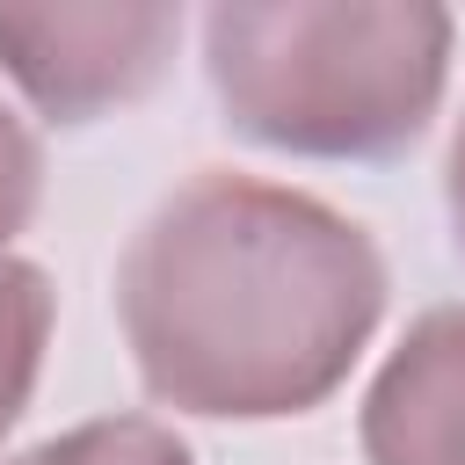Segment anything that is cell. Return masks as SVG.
I'll return each mask as SVG.
<instances>
[{"label":"cell","mask_w":465,"mask_h":465,"mask_svg":"<svg viewBox=\"0 0 465 465\" xmlns=\"http://www.w3.org/2000/svg\"><path fill=\"white\" fill-rule=\"evenodd\" d=\"M116 334L153 407L196 421H298L363 363L392 269L341 203L196 167L116 254Z\"/></svg>","instance_id":"6da1fadb"},{"label":"cell","mask_w":465,"mask_h":465,"mask_svg":"<svg viewBox=\"0 0 465 465\" xmlns=\"http://www.w3.org/2000/svg\"><path fill=\"white\" fill-rule=\"evenodd\" d=\"M458 22L429 0H218L196 15L232 138L283 160L385 167L429 138Z\"/></svg>","instance_id":"7a4b0ae2"},{"label":"cell","mask_w":465,"mask_h":465,"mask_svg":"<svg viewBox=\"0 0 465 465\" xmlns=\"http://www.w3.org/2000/svg\"><path fill=\"white\" fill-rule=\"evenodd\" d=\"M182 7L160 0H102V7H0V80L29 102L36 124L80 131L131 102H145L174 51Z\"/></svg>","instance_id":"3957f363"},{"label":"cell","mask_w":465,"mask_h":465,"mask_svg":"<svg viewBox=\"0 0 465 465\" xmlns=\"http://www.w3.org/2000/svg\"><path fill=\"white\" fill-rule=\"evenodd\" d=\"M363 465H465V298L421 305L356 407Z\"/></svg>","instance_id":"277c9868"},{"label":"cell","mask_w":465,"mask_h":465,"mask_svg":"<svg viewBox=\"0 0 465 465\" xmlns=\"http://www.w3.org/2000/svg\"><path fill=\"white\" fill-rule=\"evenodd\" d=\"M51 327H58V283L44 262L29 254H0V443L15 436V421L36 400L44 356H51Z\"/></svg>","instance_id":"5b68a950"},{"label":"cell","mask_w":465,"mask_h":465,"mask_svg":"<svg viewBox=\"0 0 465 465\" xmlns=\"http://www.w3.org/2000/svg\"><path fill=\"white\" fill-rule=\"evenodd\" d=\"M0 465H196V450L160 414H94V421H73Z\"/></svg>","instance_id":"8992f818"},{"label":"cell","mask_w":465,"mask_h":465,"mask_svg":"<svg viewBox=\"0 0 465 465\" xmlns=\"http://www.w3.org/2000/svg\"><path fill=\"white\" fill-rule=\"evenodd\" d=\"M36 203H44V138L0 94V254H15V240L36 225Z\"/></svg>","instance_id":"52a82bcc"},{"label":"cell","mask_w":465,"mask_h":465,"mask_svg":"<svg viewBox=\"0 0 465 465\" xmlns=\"http://www.w3.org/2000/svg\"><path fill=\"white\" fill-rule=\"evenodd\" d=\"M443 225H450V247L465 262V116L450 124V145H443Z\"/></svg>","instance_id":"ba28073f"}]
</instances>
